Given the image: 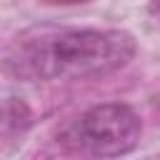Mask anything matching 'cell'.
I'll use <instances>...</instances> for the list:
<instances>
[{
    "instance_id": "4",
    "label": "cell",
    "mask_w": 160,
    "mask_h": 160,
    "mask_svg": "<svg viewBox=\"0 0 160 160\" xmlns=\"http://www.w3.org/2000/svg\"><path fill=\"white\" fill-rule=\"evenodd\" d=\"M48 5H80V2H88V0H42Z\"/></svg>"
},
{
    "instance_id": "3",
    "label": "cell",
    "mask_w": 160,
    "mask_h": 160,
    "mask_svg": "<svg viewBox=\"0 0 160 160\" xmlns=\"http://www.w3.org/2000/svg\"><path fill=\"white\" fill-rule=\"evenodd\" d=\"M30 118L32 115H30L28 105L20 102L18 98H10L5 105H0V135H8V132L22 135L25 128L30 125Z\"/></svg>"
},
{
    "instance_id": "2",
    "label": "cell",
    "mask_w": 160,
    "mask_h": 160,
    "mask_svg": "<svg viewBox=\"0 0 160 160\" xmlns=\"http://www.w3.org/2000/svg\"><path fill=\"white\" fill-rule=\"evenodd\" d=\"M142 135L140 115L125 102H100L75 118L62 132L65 150L90 160H110L138 148Z\"/></svg>"
},
{
    "instance_id": "1",
    "label": "cell",
    "mask_w": 160,
    "mask_h": 160,
    "mask_svg": "<svg viewBox=\"0 0 160 160\" xmlns=\"http://www.w3.org/2000/svg\"><path fill=\"white\" fill-rule=\"evenodd\" d=\"M135 38L125 30H60L20 40L5 58L18 80H78L108 75L135 58Z\"/></svg>"
}]
</instances>
